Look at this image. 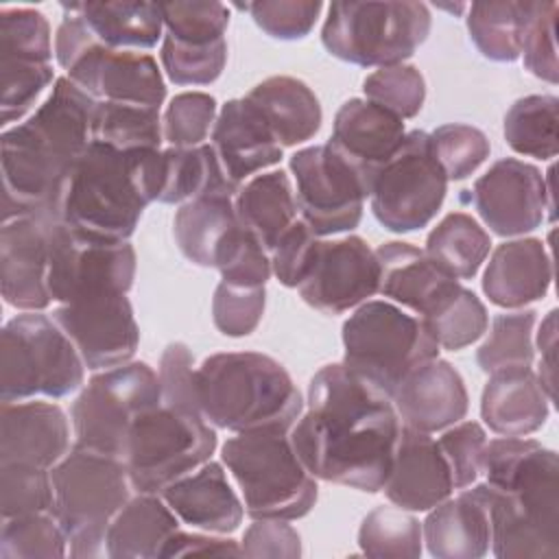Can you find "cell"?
<instances>
[{
	"mask_svg": "<svg viewBox=\"0 0 559 559\" xmlns=\"http://www.w3.org/2000/svg\"><path fill=\"white\" fill-rule=\"evenodd\" d=\"M264 118L280 146H297L321 129L317 94L295 76H269L245 96Z\"/></svg>",
	"mask_w": 559,
	"mask_h": 559,
	"instance_id": "31",
	"label": "cell"
},
{
	"mask_svg": "<svg viewBox=\"0 0 559 559\" xmlns=\"http://www.w3.org/2000/svg\"><path fill=\"white\" fill-rule=\"evenodd\" d=\"M214 269L221 273V282L236 286H264L273 273L269 251L240 223L223 240Z\"/></svg>",
	"mask_w": 559,
	"mask_h": 559,
	"instance_id": "51",
	"label": "cell"
},
{
	"mask_svg": "<svg viewBox=\"0 0 559 559\" xmlns=\"http://www.w3.org/2000/svg\"><path fill=\"white\" fill-rule=\"evenodd\" d=\"M96 103L74 81L57 76L35 114L2 131V221L31 214L61 218L68 179L92 144Z\"/></svg>",
	"mask_w": 559,
	"mask_h": 559,
	"instance_id": "2",
	"label": "cell"
},
{
	"mask_svg": "<svg viewBox=\"0 0 559 559\" xmlns=\"http://www.w3.org/2000/svg\"><path fill=\"white\" fill-rule=\"evenodd\" d=\"M400 430L393 400L336 362L312 376L308 411L288 437L314 478L378 493L389 478Z\"/></svg>",
	"mask_w": 559,
	"mask_h": 559,
	"instance_id": "1",
	"label": "cell"
},
{
	"mask_svg": "<svg viewBox=\"0 0 559 559\" xmlns=\"http://www.w3.org/2000/svg\"><path fill=\"white\" fill-rule=\"evenodd\" d=\"M421 542V522L400 507H376L358 528V546L367 557L415 559Z\"/></svg>",
	"mask_w": 559,
	"mask_h": 559,
	"instance_id": "42",
	"label": "cell"
},
{
	"mask_svg": "<svg viewBox=\"0 0 559 559\" xmlns=\"http://www.w3.org/2000/svg\"><path fill=\"white\" fill-rule=\"evenodd\" d=\"M380 286L376 251L360 236L319 240L312 264L297 286L301 299L323 312L343 314L373 297Z\"/></svg>",
	"mask_w": 559,
	"mask_h": 559,
	"instance_id": "18",
	"label": "cell"
},
{
	"mask_svg": "<svg viewBox=\"0 0 559 559\" xmlns=\"http://www.w3.org/2000/svg\"><path fill=\"white\" fill-rule=\"evenodd\" d=\"M552 282V260L539 238H515L498 245L483 275V293L500 308H524L539 301Z\"/></svg>",
	"mask_w": 559,
	"mask_h": 559,
	"instance_id": "28",
	"label": "cell"
},
{
	"mask_svg": "<svg viewBox=\"0 0 559 559\" xmlns=\"http://www.w3.org/2000/svg\"><path fill=\"white\" fill-rule=\"evenodd\" d=\"M537 312L526 308L496 314L487 338L476 352V362L485 373L513 367H531L535 358L533 328Z\"/></svg>",
	"mask_w": 559,
	"mask_h": 559,
	"instance_id": "43",
	"label": "cell"
},
{
	"mask_svg": "<svg viewBox=\"0 0 559 559\" xmlns=\"http://www.w3.org/2000/svg\"><path fill=\"white\" fill-rule=\"evenodd\" d=\"M238 190L227 179L212 144L190 148L168 146L162 151L159 203H188L199 197L234 199Z\"/></svg>",
	"mask_w": 559,
	"mask_h": 559,
	"instance_id": "35",
	"label": "cell"
},
{
	"mask_svg": "<svg viewBox=\"0 0 559 559\" xmlns=\"http://www.w3.org/2000/svg\"><path fill=\"white\" fill-rule=\"evenodd\" d=\"M0 59L52 61V35L46 15L28 7L0 9Z\"/></svg>",
	"mask_w": 559,
	"mask_h": 559,
	"instance_id": "46",
	"label": "cell"
},
{
	"mask_svg": "<svg viewBox=\"0 0 559 559\" xmlns=\"http://www.w3.org/2000/svg\"><path fill=\"white\" fill-rule=\"evenodd\" d=\"M50 478L52 515L68 535L70 557H107V528L133 489L124 461L74 445L50 469Z\"/></svg>",
	"mask_w": 559,
	"mask_h": 559,
	"instance_id": "7",
	"label": "cell"
},
{
	"mask_svg": "<svg viewBox=\"0 0 559 559\" xmlns=\"http://www.w3.org/2000/svg\"><path fill=\"white\" fill-rule=\"evenodd\" d=\"M343 347V365L389 397L415 367L439 356L424 321L382 299H369L349 314Z\"/></svg>",
	"mask_w": 559,
	"mask_h": 559,
	"instance_id": "11",
	"label": "cell"
},
{
	"mask_svg": "<svg viewBox=\"0 0 559 559\" xmlns=\"http://www.w3.org/2000/svg\"><path fill=\"white\" fill-rule=\"evenodd\" d=\"M85 362L57 325L41 312H24L0 332V400L22 402L35 395L66 397L85 382Z\"/></svg>",
	"mask_w": 559,
	"mask_h": 559,
	"instance_id": "9",
	"label": "cell"
},
{
	"mask_svg": "<svg viewBox=\"0 0 559 559\" xmlns=\"http://www.w3.org/2000/svg\"><path fill=\"white\" fill-rule=\"evenodd\" d=\"M264 306V286H236L221 282L212 297V319L221 334L240 338L260 325Z\"/></svg>",
	"mask_w": 559,
	"mask_h": 559,
	"instance_id": "54",
	"label": "cell"
},
{
	"mask_svg": "<svg viewBox=\"0 0 559 559\" xmlns=\"http://www.w3.org/2000/svg\"><path fill=\"white\" fill-rule=\"evenodd\" d=\"M159 190L162 148L118 151L92 140L68 179L59 214L81 238L127 242Z\"/></svg>",
	"mask_w": 559,
	"mask_h": 559,
	"instance_id": "4",
	"label": "cell"
},
{
	"mask_svg": "<svg viewBox=\"0 0 559 559\" xmlns=\"http://www.w3.org/2000/svg\"><path fill=\"white\" fill-rule=\"evenodd\" d=\"M216 443V430L203 415L159 404L140 415L129 432V483L138 493H162L210 461Z\"/></svg>",
	"mask_w": 559,
	"mask_h": 559,
	"instance_id": "13",
	"label": "cell"
},
{
	"mask_svg": "<svg viewBox=\"0 0 559 559\" xmlns=\"http://www.w3.org/2000/svg\"><path fill=\"white\" fill-rule=\"evenodd\" d=\"M66 4V2H63ZM96 39L116 50L153 48L164 37L159 2L114 0V2H70Z\"/></svg>",
	"mask_w": 559,
	"mask_h": 559,
	"instance_id": "33",
	"label": "cell"
},
{
	"mask_svg": "<svg viewBox=\"0 0 559 559\" xmlns=\"http://www.w3.org/2000/svg\"><path fill=\"white\" fill-rule=\"evenodd\" d=\"M559 98L531 94L518 98L504 116L507 144L526 157L552 159L559 151Z\"/></svg>",
	"mask_w": 559,
	"mask_h": 559,
	"instance_id": "39",
	"label": "cell"
},
{
	"mask_svg": "<svg viewBox=\"0 0 559 559\" xmlns=\"http://www.w3.org/2000/svg\"><path fill=\"white\" fill-rule=\"evenodd\" d=\"M66 555L68 535L50 511L2 520V559H61Z\"/></svg>",
	"mask_w": 559,
	"mask_h": 559,
	"instance_id": "44",
	"label": "cell"
},
{
	"mask_svg": "<svg viewBox=\"0 0 559 559\" xmlns=\"http://www.w3.org/2000/svg\"><path fill=\"white\" fill-rule=\"evenodd\" d=\"M159 57L166 76L175 85H210L225 70L227 39L197 46L173 39L164 33Z\"/></svg>",
	"mask_w": 559,
	"mask_h": 559,
	"instance_id": "47",
	"label": "cell"
},
{
	"mask_svg": "<svg viewBox=\"0 0 559 559\" xmlns=\"http://www.w3.org/2000/svg\"><path fill=\"white\" fill-rule=\"evenodd\" d=\"M382 491L391 504L406 511H430L452 496L448 461L430 432L402 426Z\"/></svg>",
	"mask_w": 559,
	"mask_h": 559,
	"instance_id": "23",
	"label": "cell"
},
{
	"mask_svg": "<svg viewBox=\"0 0 559 559\" xmlns=\"http://www.w3.org/2000/svg\"><path fill=\"white\" fill-rule=\"evenodd\" d=\"M177 531L179 518L159 493L131 496L107 528V557L157 559Z\"/></svg>",
	"mask_w": 559,
	"mask_h": 559,
	"instance_id": "32",
	"label": "cell"
},
{
	"mask_svg": "<svg viewBox=\"0 0 559 559\" xmlns=\"http://www.w3.org/2000/svg\"><path fill=\"white\" fill-rule=\"evenodd\" d=\"M159 404V378L148 362L94 371L70 408L74 445L124 461L135 419Z\"/></svg>",
	"mask_w": 559,
	"mask_h": 559,
	"instance_id": "12",
	"label": "cell"
},
{
	"mask_svg": "<svg viewBox=\"0 0 559 559\" xmlns=\"http://www.w3.org/2000/svg\"><path fill=\"white\" fill-rule=\"evenodd\" d=\"M199 406L207 424L231 432L290 430L304 400L290 373L260 352H221L197 367Z\"/></svg>",
	"mask_w": 559,
	"mask_h": 559,
	"instance_id": "5",
	"label": "cell"
},
{
	"mask_svg": "<svg viewBox=\"0 0 559 559\" xmlns=\"http://www.w3.org/2000/svg\"><path fill=\"white\" fill-rule=\"evenodd\" d=\"M550 402L531 367L500 369L485 382L480 417L500 437H526L546 424Z\"/></svg>",
	"mask_w": 559,
	"mask_h": 559,
	"instance_id": "29",
	"label": "cell"
},
{
	"mask_svg": "<svg viewBox=\"0 0 559 559\" xmlns=\"http://www.w3.org/2000/svg\"><path fill=\"white\" fill-rule=\"evenodd\" d=\"M448 177L435 157L430 133L406 131L400 148L376 170L369 201L376 221L395 234L426 227L443 205Z\"/></svg>",
	"mask_w": 559,
	"mask_h": 559,
	"instance_id": "14",
	"label": "cell"
},
{
	"mask_svg": "<svg viewBox=\"0 0 559 559\" xmlns=\"http://www.w3.org/2000/svg\"><path fill=\"white\" fill-rule=\"evenodd\" d=\"M450 474L454 489L472 487L480 476L483 452L487 445V432L478 421H459L437 439Z\"/></svg>",
	"mask_w": 559,
	"mask_h": 559,
	"instance_id": "57",
	"label": "cell"
},
{
	"mask_svg": "<svg viewBox=\"0 0 559 559\" xmlns=\"http://www.w3.org/2000/svg\"><path fill=\"white\" fill-rule=\"evenodd\" d=\"M59 216L31 214L2 223L0 229V286L9 306L39 312L52 304L48 290L52 227Z\"/></svg>",
	"mask_w": 559,
	"mask_h": 559,
	"instance_id": "20",
	"label": "cell"
},
{
	"mask_svg": "<svg viewBox=\"0 0 559 559\" xmlns=\"http://www.w3.org/2000/svg\"><path fill=\"white\" fill-rule=\"evenodd\" d=\"M299 218L321 238L358 227L369 188L360 173L330 144H314L290 155Z\"/></svg>",
	"mask_w": 559,
	"mask_h": 559,
	"instance_id": "15",
	"label": "cell"
},
{
	"mask_svg": "<svg viewBox=\"0 0 559 559\" xmlns=\"http://www.w3.org/2000/svg\"><path fill=\"white\" fill-rule=\"evenodd\" d=\"M430 142L448 181H461L469 177L491 153L487 135L465 122H450L437 127L430 133Z\"/></svg>",
	"mask_w": 559,
	"mask_h": 559,
	"instance_id": "50",
	"label": "cell"
},
{
	"mask_svg": "<svg viewBox=\"0 0 559 559\" xmlns=\"http://www.w3.org/2000/svg\"><path fill=\"white\" fill-rule=\"evenodd\" d=\"M159 496L183 524L205 533L231 535L245 515V504L216 461H205L188 476L168 485Z\"/></svg>",
	"mask_w": 559,
	"mask_h": 559,
	"instance_id": "26",
	"label": "cell"
},
{
	"mask_svg": "<svg viewBox=\"0 0 559 559\" xmlns=\"http://www.w3.org/2000/svg\"><path fill=\"white\" fill-rule=\"evenodd\" d=\"M52 63L26 59H0V111L2 127L20 122L37 103L41 92L52 83Z\"/></svg>",
	"mask_w": 559,
	"mask_h": 559,
	"instance_id": "49",
	"label": "cell"
},
{
	"mask_svg": "<svg viewBox=\"0 0 559 559\" xmlns=\"http://www.w3.org/2000/svg\"><path fill=\"white\" fill-rule=\"evenodd\" d=\"M55 489L50 469L28 465H0V515L2 520L26 513H52Z\"/></svg>",
	"mask_w": 559,
	"mask_h": 559,
	"instance_id": "52",
	"label": "cell"
},
{
	"mask_svg": "<svg viewBox=\"0 0 559 559\" xmlns=\"http://www.w3.org/2000/svg\"><path fill=\"white\" fill-rule=\"evenodd\" d=\"M164 31L186 44H214L225 39L229 9L216 0H175L159 2Z\"/></svg>",
	"mask_w": 559,
	"mask_h": 559,
	"instance_id": "45",
	"label": "cell"
},
{
	"mask_svg": "<svg viewBox=\"0 0 559 559\" xmlns=\"http://www.w3.org/2000/svg\"><path fill=\"white\" fill-rule=\"evenodd\" d=\"M55 35V57L74 81L96 100L155 107L166 98V83L151 55L116 50L96 39L87 24L66 4Z\"/></svg>",
	"mask_w": 559,
	"mask_h": 559,
	"instance_id": "10",
	"label": "cell"
},
{
	"mask_svg": "<svg viewBox=\"0 0 559 559\" xmlns=\"http://www.w3.org/2000/svg\"><path fill=\"white\" fill-rule=\"evenodd\" d=\"M210 144L236 188L282 159L280 142L247 98H231L221 107Z\"/></svg>",
	"mask_w": 559,
	"mask_h": 559,
	"instance_id": "25",
	"label": "cell"
},
{
	"mask_svg": "<svg viewBox=\"0 0 559 559\" xmlns=\"http://www.w3.org/2000/svg\"><path fill=\"white\" fill-rule=\"evenodd\" d=\"M238 225L234 199L199 197L181 207L173 221V234L179 251L197 266L214 269L216 253L227 234Z\"/></svg>",
	"mask_w": 559,
	"mask_h": 559,
	"instance_id": "36",
	"label": "cell"
},
{
	"mask_svg": "<svg viewBox=\"0 0 559 559\" xmlns=\"http://www.w3.org/2000/svg\"><path fill=\"white\" fill-rule=\"evenodd\" d=\"M159 389H162V404L203 415L199 406V391H197V369L194 356L186 343H170L166 345L159 367H157Z\"/></svg>",
	"mask_w": 559,
	"mask_h": 559,
	"instance_id": "58",
	"label": "cell"
},
{
	"mask_svg": "<svg viewBox=\"0 0 559 559\" xmlns=\"http://www.w3.org/2000/svg\"><path fill=\"white\" fill-rule=\"evenodd\" d=\"M365 98L389 109L402 120L415 118L426 100L424 74L408 63L378 68L362 81Z\"/></svg>",
	"mask_w": 559,
	"mask_h": 559,
	"instance_id": "48",
	"label": "cell"
},
{
	"mask_svg": "<svg viewBox=\"0 0 559 559\" xmlns=\"http://www.w3.org/2000/svg\"><path fill=\"white\" fill-rule=\"evenodd\" d=\"M439 349L459 352L476 343L489 328V314L480 297L459 284L428 314L419 317Z\"/></svg>",
	"mask_w": 559,
	"mask_h": 559,
	"instance_id": "41",
	"label": "cell"
},
{
	"mask_svg": "<svg viewBox=\"0 0 559 559\" xmlns=\"http://www.w3.org/2000/svg\"><path fill=\"white\" fill-rule=\"evenodd\" d=\"M50 317L68 334L92 371L129 362L140 345V328L124 293L59 304Z\"/></svg>",
	"mask_w": 559,
	"mask_h": 559,
	"instance_id": "19",
	"label": "cell"
},
{
	"mask_svg": "<svg viewBox=\"0 0 559 559\" xmlns=\"http://www.w3.org/2000/svg\"><path fill=\"white\" fill-rule=\"evenodd\" d=\"M197 557V555H210V557H242V548L236 539L223 537L216 533H186L177 531L166 542L162 557Z\"/></svg>",
	"mask_w": 559,
	"mask_h": 559,
	"instance_id": "61",
	"label": "cell"
},
{
	"mask_svg": "<svg viewBox=\"0 0 559 559\" xmlns=\"http://www.w3.org/2000/svg\"><path fill=\"white\" fill-rule=\"evenodd\" d=\"M472 203L483 223L502 238L537 229L555 207L546 175L528 162L504 157L474 181Z\"/></svg>",
	"mask_w": 559,
	"mask_h": 559,
	"instance_id": "17",
	"label": "cell"
},
{
	"mask_svg": "<svg viewBox=\"0 0 559 559\" xmlns=\"http://www.w3.org/2000/svg\"><path fill=\"white\" fill-rule=\"evenodd\" d=\"M218 109L216 98L205 92L177 94L162 118L164 140L177 148H190L205 144V138L214 129Z\"/></svg>",
	"mask_w": 559,
	"mask_h": 559,
	"instance_id": "53",
	"label": "cell"
},
{
	"mask_svg": "<svg viewBox=\"0 0 559 559\" xmlns=\"http://www.w3.org/2000/svg\"><path fill=\"white\" fill-rule=\"evenodd\" d=\"M92 140L118 151L162 148L164 129L159 109L98 100L92 120Z\"/></svg>",
	"mask_w": 559,
	"mask_h": 559,
	"instance_id": "40",
	"label": "cell"
},
{
	"mask_svg": "<svg viewBox=\"0 0 559 559\" xmlns=\"http://www.w3.org/2000/svg\"><path fill=\"white\" fill-rule=\"evenodd\" d=\"M391 400L402 426L421 432L445 430L459 424L469 408L463 376L439 356L415 367Z\"/></svg>",
	"mask_w": 559,
	"mask_h": 559,
	"instance_id": "22",
	"label": "cell"
},
{
	"mask_svg": "<svg viewBox=\"0 0 559 559\" xmlns=\"http://www.w3.org/2000/svg\"><path fill=\"white\" fill-rule=\"evenodd\" d=\"M373 251L380 264L378 293L417 317L428 314L461 284L411 242L389 240Z\"/></svg>",
	"mask_w": 559,
	"mask_h": 559,
	"instance_id": "27",
	"label": "cell"
},
{
	"mask_svg": "<svg viewBox=\"0 0 559 559\" xmlns=\"http://www.w3.org/2000/svg\"><path fill=\"white\" fill-rule=\"evenodd\" d=\"M70 452V424L61 406L41 400L2 402L0 465L52 469Z\"/></svg>",
	"mask_w": 559,
	"mask_h": 559,
	"instance_id": "21",
	"label": "cell"
},
{
	"mask_svg": "<svg viewBox=\"0 0 559 559\" xmlns=\"http://www.w3.org/2000/svg\"><path fill=\"white\" fill-rule=\"evenodd\" d=\"M245 557L297 559L301 555V537L288 520H253L242 535Z\"/></svg>",
	"mask_w": 559,
	"mask_h": 559,
	"instance_id": "60",
	"label": "cell"
},
{
	"mask_svg": "<svg viewBox=\"0 0 559 559\" xmlns=\"http://www.w3.org/2000/svg\"><path fill=\"white\" fill-rule=\"evenodd\" d=\"M234 210L238 223L271 251L297 221V201L288 175L269 170L251 177L234 197Z\"/></svg>",
	"mask_w": 559,
	"mask_h": 559,
	"instance_id": "34",
	"label": "cell"
},
{
	"mask_svg": "<svg viewBox=\"0 0 559 559\" xmlns=\"http://www.w3.org/2000/svg\"><path fill=\"white\" fill-rule=\"evenodd\" d=\"M430 24L424 2L336 0L328 7L321 44L345 63L386 68L411 59L428 39Z\"/></svg>",
	"mask_w": 559,
	"mask_h": 559,
	"instance_id": "8",
	"label": "cell"
},
{
	"mask_svg": "<svg viewBox=\"0 0 559 559\" xmlns=\"http://www.w3.org/2000/svg\"><path fill=\"white\" fill-rule=\"evenodd\" d=\"M533 7V0H489L469 4L467 33L476 50L498 63L520 59Z\"/></svg>",
	"mask_w": 559,
	"mask_h": 559,
	"instance_id": "37",
	"label": "cell"
},
{
	"mask_svg": "<svg viewBox=\"0 0 559 559\" xmlns=\"http://www.w3.org/2000/svg\"><path fill=\"white\" fill-rule=\"evenodd\" d=\"M251 13L253 22L273 39L295 41L304 39L317 24L323 2L319 0H260L240 4Z\"/></svg>",
	"mask_w": 559,
	"mask_h": 559,
	"instance_id": "55",
	"label": "cell"
},
{
	"mask_svg": "<svg viewBox=\"0 0 559 559\" xmlns=\"http://www.w3.org/2000/svg\"><path fill=\"white\" fill-rule=\"evenodd\" d=\"M404 135L400 116L367 98H349L334 116L328 144L360 173L369 188L376 170L400 148Z\"/></svg>",
	"mask_w": 559,
	"mask_h": 559,
	"instance_id": "24",
	"label": "cell"
},
{
	"mask_svg": "<svg viewBox=\"0 0 559 559\" xmlns=\"http://www.w3.org/2000/svg\"><path fill=\"white\" fill-rule=\"evenodd\" d=\"M483 500L498 559L559 557V456L535 439L500 437L485 445Z\"/></svg>",
	"mask_w": 559,
	"mask_h": 559,
	"instance_id": "3",
	"label": "cell"
},
{
	"mask_svg": "<svg viewBox=\"0 0 559 559\" xmlns=\"http://www.w3.org/2000/svg\"><path fill=\"white\" fill-rule=\"evenodd\" d=\"M290 430L236 432L221 448L251 520H299L317 502V478L297 456Z\"/></svg>",
	"mask_w": 559,
	"mask_h": 559,
	"instance_id": "6",
	"label": "cell"
},
{
	"mask_svg": "<svg viewBox=\"0 0 559 559\" xmlns=\"http://www.w3.org/2000/svg\"><path fill=\"white\" fill-rule=\"evenodd\" d=\"M537 349L542 354V360H539V369L535 371L542 386L546 389L548 397L555 400V384H557V378H555V367H557V310H550L546 314V319L542 321L539 325V332H537Z\"/></svg>",
	"mask_w": 559,
	"mask_h": 559,
	"instance_id": "62",
	"label": "cell"
},
{
	"mask_svg": "<svg viewBox=\"0 0 559 559\" xmlns=\"http://www.w3.org/2000/svg\"><path fill=\"white\" fill-rule=\"evenodd\" d=\"M426 548L437 559H480L489 552L491 528L483 500L467 487L445 498L421 522Z\"/></svg>",
	"mask_w": 559,
	"mask_h": 559,
	"instance_id": "30",
	"label": "cell"
},
{
	"mask_svg": "<svg viewBox=\"0 0 559 559\" xmlns=\"http://www.w3.org/2000/svg\"><path fill=\"white\" fill-rule=\"evenodd\" d=\"M319 240L321 238L301 218H297L284 231V236L269 251L273 275L282 286L297 288L304 282Z\"/></svg>",
	"mask_w": 559,
	"mask_h": 559,
	"instance_id": "59",
	"label": "cell"
},
{
	"mask_svg": "<svg viewBox=\"0 0 559 559\" xmlns=\"http://www.w3.org/2000/svg\"><path fill=\"white\" fill-rule=\"evenodd\" d=\"M557 4L555 2H535L524 41H522V59L531 74L555 85L559 81V63H557Z\"/></svg>",
	"mask_w": 559,
	"mask_h": 559,
	"instance_id": "56",
	"label": "cell"
},
{
	"mask_svg": "<svg viewBox=\"0 0 559 559\" xmlns=\"http://www.w3.org/2000/svg\"><path fill=\"white\" fill-rule=\"evenodd\" d=\"M491 238L465 212H450L426 238V255L454 280H469L487 260Z\"/></svg>",
	"mask_w": 559,
	"mask_h": 559,
	"instance_id": "38",
	"label": "cell"
},
{
	"mask_svg": "<svg viewBox=\"0 0 559 559\" xmlns=\"http://www.w3.org/2000/svg\"><path fill=\"white\" fill-rule=\"evenodd\" d=\"M138 258L133 245L100 242L76 236L61 218L52 227L48 290L52 301L72 304L79 299L129 293L135 280Z\"/></svg>",
	"mask_w": 559,
	"mask_h": 559,
	"instance_id": "16",
	"label": "cell"
}]
</instances>
